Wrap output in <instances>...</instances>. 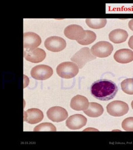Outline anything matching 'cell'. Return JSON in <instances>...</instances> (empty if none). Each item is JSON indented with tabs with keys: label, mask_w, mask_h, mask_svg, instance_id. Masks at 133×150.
I'll list each match as a JSON object with an SVG mask.
<instances>
[{
	"label": "cell",
	"mask_w": 133,
	"mask_h": 150,
	"mask_svg": "<svg viewBox=\"0 0 133 150\" xmlns=\"http://www.w3.org/2000/svg\"><path fill=\"white\" fill-rule=\"evenodd\" d=\"M66 42L63 38L58 36H51L47 38L44 42V46L48 50L58 52L66 47Z\"/></svg>",
	"instance_id": "cell-7"
},
{
	"label": "cell",
	"mask_w": 133,
	"mask_h": 150,
	"mask_svg": "<svg viewBox=\"0 0 133 150\" xmlns=\"http://www.w3.org/2000/svg\"><path fill=\"white\" fill-rule=\"evenodd\" d=\"M46 57V52L41 48H35L32 50H27L24 51L25 59L32 63L42 62L45 59Z\"/></svg>",
	"instance_id": "cell-12"
},
{
	"label": "cell",
	"mask_w": 133,
	"mask_h": 150,
	"mask_svg": "<svg viewBox=\"0 0 133 150\" xmlns=\"http://www.w3.org/2000/svg\"><path fill=\"white\" fill-rule=\"evenodd\" d=\"M96 59L91 53L90 49L88 47L81 48L71 57V61L77 64L79 69H82L85 64Z\"/></svg>",
	"instance_id": "cell-3"
},
{
	"label": "cell",
	"mask_w": 133,
	"mask_h": 150,
	"mask_svg": "<svg viewBox=\"0 0 133 150\" xmlns=\"http://www.w3.org/2000/svg\"><path fill=\"white\" fill-rule=\"evenodd\" d=\"M128 45L130 47V48L133 50V36H131L128 42Z\"/></svg>",
	"instance_id": "cell-23"
},
{
	"label": "cell",
	"mask_w": 133,
	"mask_h": 150,
	"mask_svg": "<svg viewBox=\"0 0 133 150\" xmlns=\"http://www.w3.org/2000/svg\"><path fill=\"white\" fill-rule=\"evenodd\" d=\"M53 69L45 64L38 65L32 68L31 75L32 78L37 80H45L53 75Z\"/></svg>",
	"instance_id": "cell-6"
},
{
	"label": "cell",
	"mask_w": 133,
	"mask_h": 150,
	"mask_svg": "<svg viewBox=\"0 0 133 150\" xmlns=\"http://www.w3.org/2000/svg\"><path fill=\"white\" fill-rule=\"evenodd\" d=\"M96 36L94 32L90 30H85V36L84 38L81 40L77 41L82 45H88L96 41Z\"/></svg>",
	"instance_id": "cell-19"
},
{
	"label": "cell",
	"mask_w": 133,
	"mask_h": 150,
	"mask_svg": "<svg viewBox=\"0 0 133 150\" xmlns=\"http://www.w3.org/2000/svg\"><path fill=\"white\" fill-rule=\"evenodd\" d=\"M47 116L49 120L55 122H59L66 120L68 113L65 109L62 107L54 106L48 109Z\"/></svg>",
	"instance_id": "cell-9"
},
{
	"label": "cell",
	"mask_w": 133,
	"mask_h": 150,
	"mask_svg": "<svg viewBox=\"0 0 133 150\" xmlns=\"http://www.w3.org/2000/svg\"><path fill=\"white\" fill-rule=\"evenodd\" d=\"M128 38V32L122 29H115L110 32L109 40L114 43H120L125 42Z\"/></svg>",
	"instance_id": "cell-16"
},
{
	"label": "cell",
	"mask_w": 133,
	"mask_h": 150,
	"mask_svg": "<svg viewBox=\"0 0 133 150\" xmlns=\"http://www.w3.org/2000/svg\"><path fill=\"white\" fill-rule=\"evenodd\" d=\"M42 42L39 35L34 32H25L23 34V47L27 50H32L38 47Z\"/></svg>",
	"instance_id": "cell-8"
},
{
	"label": "cell",
	"mask_w": 133,
	"mask_h": 150,
	"mask_svg": "<svg viewBox=\"0 0 133 150\" xmlns=\"http://www.w3.org/2000/svg\"><path fill=\"white\" fill-rule=\"evenodd\" d=\"M87 119L83 115L75 114L70 116L66 121V126L68 129L72 130L79 129L85 126Z\"/></svg>",
	"instance_id": "cell-13"
},
{
	"label": "cell",
	"mask_w": 133,
	"mask_h": 150,
	"mask_svg": "<svg viewBox=\"0 0 133 150\" xmlns=\"http://www.w3.org/2000/svg\"><path fill=\"white\" fill-rule=\"evenodd\" d=\"M57 74L59 77L69 79L75 77L79 72V67L73 62H64L59 64L56 69Z\"/></svg>",
	"instance_id": "cell-2"
},
{
	"label": "cell",
	"mask_w": 133,
	"mask_h": 150,
	"mask_svg": "<svg viewBox=\"0 0 133 150\" xmlns=\"http://www.w3.org/2000/svg\"><path fill=\"white\" fill-rule=\"evenodd\" d=\"M85 31L80 25H70L65 28L64 34L66 38L72 40L80 41L85 36Z\"/></svg>",
	"instance_id": "cell-10"
},
{
	"label": "cell",
	"mask_w": 133,
	"mask_h": 150,
	"mask_svg": "<svg viewBox=\"0 0 133 150\" xmlns=\"http://www.w3.org/2000/svg\"><path fill=\"white\" fill-rule=\"evenodd\" d=\"M89 103L87 97L82 95H76L71 100L70 106L75 111H84L89 106Z\"/></svg>",
	"instance_id": "cell-14"
},
{
	"label": "cell",
	"mask_w": 133,
	"mask_h": 150,
	"mask_svg": "<svg viewBox=\"0 0 133 150\" xmlns=\"http://www.w3.org/2000/svg\"><path fill=\"white\" fill-rule=\"evenodd\" d=\"M118 86L114 82L108 80L95 81L91 87V95L101 101L110 100L117 93Z\"/></svg>",
	"instance_id": "cell-1"
},
{
	"label": "cell",
	"mask_w": 133,
	"mask_h": 150,
	"mask_svg": "<svg viewBox=\"0 0 133 150\" xmlns=\"http://www.w3.org/2000/svg\"><path fill=\"white\" fill-rule=\"evenodd\" d=\"M87 25L93 29H99L105 27L107 23L106 18H87L85 20Z\"/></svg>",
	"instance_id": "cell-18"
},
{
	"label": "cell",
	"mask_w": 133,
	"mask_h": 150,
	"mask_svg": "<svg viewBox=\"0 0 133 150\" xmlns=\"http://www.w3.org/2000/svg\"><path fill=\"white\" fill-rule=\"evenodd\" d=\"M129 108L128 104L122 101H114L109 103L106 106L108 113L112 116L120 117L127 114Z\"/></svg>",
	"instance_id": "cell-5"
},
{
	"label": "cell",
	"mask_w": 133,
	"mask_h": 150,
	"mask_svg": "<svg viewBox=\"0 0 133 150\" xmlns=\"http://www.w3.org/2000/svg\"><path fill=\"white\" fill-rule=\"evenodd\" d=\"M121 87L124 93L133 95V79H127L122 81Z\"/></svg>",
	"instance_id": "cell-20"
},
{
	"label": "cell",
	"mask_w": 133,
	"mask_h": 150,
	"mask_svg": "<svg viewBox=\"0 0 133 150\" xmlns=\"http://www.w3.org/2000/svg\"><path fill=\"white\" fill-rule=\"evenodd\" d=\"M131 105H132V108L133 109V101L132 102V104Z\"/></svg>",
	"instance_id": "cell-25"
},
{
	"label": "cell",
	"mask_w": 133,
	"mask_h": 150,
	"mask_svg": "<svg viewBox=\"0 0 133 150\" xmlns=\"http://www.w3.org/2000/svg\"><path fill=\"white\" fill-rule=\"evenodd\" d=\"M56 127L53 124L48 122H45L39 124L36 126L34 129V131H56Z\"/></svg>",
	"instance_id": "cell-21"
},
{
	"label": "cell",
	"mask_w": 133,
	"mask_h": 150,
	"mask_svg": "<svg viewBox=\"0 0 133 150\" xmlns=\"http://www.w3.org/2000/svg\"><path fill=\"white\" fill-rule=\"evenodd\" d=\"M122 126L126 131H133V117L125 118L122 121Z\"/></svg>",
	"instance_id": "cell-22"
},
{
	"label": "cell",
	"mask_w": 133,
	"mask_h": 150,
	"mask_svg": "<svg viewBox=\"0 0 133 150\" xmlns=\"http://www.w3.org/2000/svg\"><path fill=\"white\" fill-rule=\"evenodd\" d=\"M113 49L111 43L107 41H99L91 47V51L95 57L104 58L112 54Z\"/></svg>",
	"instance_id": "cell-4"
},
{
	"label": "cell",
	"mask_w": 133,
	"mask_h": 150,
	"mask_svg": "<svg viewBox=\"0 0 133 150\" xmlns=\"http://www.w3.org/2000/svg\"><path fill=\"white\" fill-rule=\"evenodd\" d=\"M83 111L89 117H98L102 115L104 112V108L101 105L98 103L91 102L88 108Z\"/></svg>",
	"instance_id": "cell-17"
},
{
	"label": "cell",
	"mask_w": 133,
	"mask_h": 150,
	"mask_svg": "<svg viewBox=\"0 0 133 150\" xmlns=\"http://www.w3.org/2000/svg\"><path fill=\"white\" fill-rule=\"evenodd\" d=\"M114 59L120 64H128L133 61V51L129 49L118 50L114 54Z\"/></svg>",
	"instance_id": "cell-15"
},
{
	"label": "cell",
	"mask_w": 133,
	"mask_h": 150,
	"mask_svg": "<svg viewBox=\"0 0 133 150\" xmlns=\"http://www.w3.org/2000/svg\"><path fill=\"white\" fill-rule=\"evenodd\" d=\"M43 117L42 111L38 108H30L23 113L24 121L32 125L39 123Z\"/></svg>",
	"instance_id": "cell-11"
},
{
	"label": "cell",
	"mask_w": 133,
	"mask_h": 150,
	"mask_svg": "<svg viewBox=\"0 0 133 150\" xmlns=\"http://www.w3.org/2000/svg\"><path fill=\"white\" fill-rule=\"evenodd\" d=\"M128 26L131 30L133 31V19H132L129 22Z\"/></svg>",
	"instance_id": "cell-24"
}]
</instances>
